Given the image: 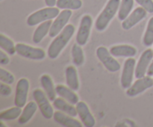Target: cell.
Instances as JSON below:
<instances>
[{
	"label": "cell",
	"instance_id": "cell-34",
	"mask_svg": "<svg viewBox=\"0 0 153 127\" xmlns=\"http://www.w3.org/2000/svg\"><path fill=\"white\" fill-rule=\"evenodd\" d=\"M45 3L48 7H54L56 4L57 0H45Z\"/></svg>",
	"mask_w": 153,
	"mask_h": 127
},
{
	"label": "cell",
	"instance_id": "cell-19",
	"mask_svg": "<svg viewBox=\"0 0 153 127\" xmlns=\"http://www.w3.org/2000/svg\"><path fill=\"white\" fill-rule=\"evenodd\" d=\"M40 84L46 92L49 101L53 102L56 99V91L54 87L53 82L49 75H43L40 78Z\"/></svg>",
	"mask_w": 153,
	"mask_h": 127
},
{
	"label": "cell",
	"instance_id": "cell-7",
	"mask_svg": "<svg viewBox=\"0 0 153 127\" xmlns=\"http://www.w3.org/2000/svg\"><path fill=\"white\" fill-rule=\"evenodd\" d=\"M92 24L93 19L90 15H85L82 18L76 37V42L80 46H85L88 42L91 34Z\"/></svg>",
	"mask_w": 153,
	"mask_h": 127
},
{
	"label": "cell",
	"instance_id": "cell-1",
	"mask_svg": "<svg viewBox=\"0 0 153 127\" xmlns=\"http://www.w3.org/2000/svg\"><path fill=\"white\" fill-rule=\"evenodd\" d=\"M75 32V27L72 24L67 25L51 43L48 49V56L51 59L58 58L61 51L67 45Z\"/></svg>",
	"mask_w": 153,
	"mask_h": 127
},
{
	"label": "cell",
	"instance_id": "cell-20",
	"mask_svg": "<svg viewBox=\"0 0 153 127\" xmlns=\"http://www.w3.org/2000/svg\"><path fill=\"white\" fill-rule=\"evenodd\" d=\"M66 82L70 89L76 91L79 88V82L76 69L73 66H68L66 68Z\"/></svg>",
	"mask_w": 153,
	"mask_h": 127
},
{
	"label": "cell",
	"instance_id": "cell-2",
	"mask_svg": "<svg viewBox=\"0 0 153 127\" xmlns=\"http://www.w3.org/2000/svg\"><path fill=\"white\" fill-rule=\"evenodd\" d=\"M120 0H109L105 8L96 20L95 27L98 31H102L108 27L120 7Z\"/></svg>",
	"mask_w": 153,
	"mask_h": 127
},
{
	"label": "cell",
	"instance_id": "cell-28",
	"mask_svg": "<svg viewBox=\"0 0 153 127\" xmlns=\"http://www.w3.org/2000/svg\"><path fill=\"white\" fill-rule=\"evenodd\" d=\"M143 43L146 46H150L153 44V16L148 22L146 30L143 36Z\"/></svg>",
	"mask_w": 153,
	"mask_h": 127
},
{
	"label": "cell",
	"instance_id": "cell-8",
	"mask_svg": "<svg viewBox=\"0 0 153 127\" xmlns=\"http://www.w3.org/2000/svg\"><path fill=\"white\" fill-rule=\"evenodd\" d=\"M72 16V11L69 9H64L57 16L56 19L52 22V26L49 30V35L50 37H54L58 35L66 26L68 21Z\"/></svg>",
	"mask_w": 153,
	"mask_h": 127
},
{
	"label": "cell",
	"instance_id": "cell-32",
	"mask_svg": "<svg viewBox=\"0 0 153 127\" xmlns=\"http://www.w3.org/2000/svg\"><path fill=\"white\" fill-rule=\"evenodd\" d=\"M10 62L8 56L3 51H0V63L1 65H6Z\"/></svg>",
	"mask_w": 153,
	"mask_h": 127
},
{
	"label": "cell",
	"instance_id": "cell-13",
	"mask_svg": "<svg viewBox=\"0 0 153 127\" xmlns=\"http://www.w3.org/2000/svg\"><path fill=\"white\" fill-rule=\"evenodd\" d=\"M146 10L143 7H137L134 9L128 17L122 22V28L124 30H129L137 25L146 16Z\"/></svg>",
	"mask_w": 153,
	"mask_h": 127
},
{
	"label": "cell",
	"instance_id": "cell-22",
	"mask_svg": "<svg viewBox=\"0 0 153 127\" xmlns=\"http://www.w3.org/2000/svg\"><path fill=\"white\" fill-rule=\"evenodd\" d=\"M37 107H38V105H37V102H34L32 101L29 102L25 106L23 111H22V114L19 116V120H18L19 123L21 125L27 123L31 119V117L34 116V113L37 111Z\"/></svg>",
	"mask_w": 153,
	"mask_h": 127
},
{
	"label": "cell",
	"instance_id": "cell-23",
	"mask_svg": "<svg viewBox=\"0 0 153 127\" xmlns=\"http://www.w3.org/2000/svg\"><path fill=\"white\" fill-rule=\"evenodd\" d=\"M134 6V0H122L118 12V19L123 21L128 16Z\"/></svg>",
	"mask_w": 153,
	"mask_h": 127
},
{
	"label": "cell",
	"instance_id": "cell-24",
	"mask_svg": "<svg viewBox=\"0 0 153 127\" xmlns=\"http://www.w3.org/2000/svg\"><path fill=\"white\" fill-rule=\"evenodd\" d=\"M72 57H73V62L77 67H80L83 64L85 61L84 52L80 45L75 43L72 47Z\"/></svg>",
	"mask_w": 153,
	"mask_h": 127
},
{
	"label": "cell",
	"instance_id": "cell-21",
	"mask_svg": "<svg viewBox=\"0 0 153 127\" xmlns=\"http://www.w3.org/2000/svg\"><path fill=\"white\" fill-rule=\"evenodd\" d=\"M52 22H53L51 19H49V20H46L45 22H41L39 25V26L36 28L34 34H33L32 40L34 43L37 44V43L41 42V40L45 37V36L49 32Z\"/></svg>",
	"mask_w": 153,
	"mask_h": 127
},
{
	"label": "cell",
	"instance_id": "cell-3",
	"mask_svg": "<svg viewBox=\"0 0 153 127\" xmlns=\"http://www.w3.org/2000/svg\"><path fill=\"white\" fill-rule=\"evenodd\" d=\"M60 13L58 7H47L40 9L31 13L27 19V24L29 26H34L46 20L52 19L57 17Z\"/></svg>",
	"mask_w": 153,
	"mask_h": 127
},
{
	"label": "cell",
	"instance_id": "cell-26",
	"mask_svg": "<svg viewBox=\"0 0 153 127\" xmlns=\"http://www.w3.org/2000/svg\"><path fill=\"white\" fill-rule=\"evenodd\" d=\"M0 46L10 55H14L15 52H16V46L13 42L3 34H0Z\"/></svg>",
	"mask_w": 153,
	"mask_h": 127
},
{
	"label": "cell",
	"instance_id": "cell-4",
	"mask_svg": "<svg viewBox=\"0 0 153 127\" xmlns=\"http://www.w3.org/2000/svg\"><path fill=\"white\" fill-rule=\"evenodd\" d=\"M33 97L37 102L42 115L46 119H51L53 117V108L49 103V100L46 97L44 93L40 89H35L33 91Z\"/></svg>",
	"mask_w": 153,
	"mask_h": 127
},
{
	"label": "cell",
	"instance_id": "cell-27",
	"mask_svg": "<svg viewBox=\"0 0 153 127\" xmlns=\"http://www.w3.org/2000/svg\"><path fill=\"white\" fill-rule=\"evenodd\" d=\"M22 111L20 107H13L7 110L4 111L0 114V119L1 120H12L19 117L22 114Z\"/></svg>",
	"mask_w": 153,
	"mask_h": 127
},
{
	"label": "cell",
	"instance_id": "cell-9",
	"mask_svg": "<svg viewBox=\"0 0 153 127\" xmlns=\"http://www.w3.org/2000/svg\"><path fill=\"white\" fill-rule=\"evenodd\" d=\"M135 64L136 60L133 58H128L126 60L123 65V69L122 76H121V85L123 88L127 89L130 88L132 82L133 76L135 71Z\"/></svg>",
	"mask_w": 153,
	"mask_h": 127
},
{
	"label": "cell",
	"instance_id": "cell-25",
	"mask_svg": "<svg viewBox=\"0 0 153 127\" xmlns=\"http://www.w3.org/2000/svg\"><path fill=\"white\" fill-rule=\"evenodd\" d=\"M56 5L60 9L78 10L82 6V0H57Z\"/></svg>",
	"mask_w": 153,
	"mask_h": 127
},
{
	"label": "cell",
	"instance_id": "cell-11",
	"mask_svg": "<svg viewBox=\"0 0 153 127\" xmlns=\"http://www.w3.org/2000/svg\"><path fill=\"white\" fill-rule=\"evenodd\" d=\"M29 89V82L28 79L22 78L16 84V94H15L14 104L16 106L22 108L25 105Z\"/></svg>",
	"mask_w": 153,
	"mask_h": 127
},
{
	"label": "cell",
	"instance_id": "cell-30",
	"mask_svg": "<svg viewBox=\"0 0 153 127\" xmlns=\"http://www.w3.org/2000/svg\"><path fill=\"white\" fill-rule=\"evenodd\" d=\"M141 7L149 13H153V1L152 0H135Z\"/></svg>",
	"mask_w": 153,
	"mask_h": 127
},
{
	"label": "cell",
	"instance_id": "cell-35",
	"mask_svg": "<svg viewBox=\"0 0 153 127\" xmlns=\"http://www.w3.org/2000/svg\"><path fill=\"white\" fill-rule=\"evenodd\" d=\"M0 1H1V0H0Z\"/></svg>",
	"mask_w": 153,
	"mask_h": 127
},
{
	"label": "cell",
	"instance_id": "cell-33",
	"mask_svg": "<svg viewBox=\"0 0 153 127\" xmlns=\"http://www.w3.org/2000/svg\"><path fill=\"white\" fill-rule=\"evenodd\" d=\"M146 74L149 76H153V60L152 62L149 64V67H148L147 72H146Z\"/></svg>",
	"mask_w": 153,
	"mask_h": 127
},
{
	"label": "cell",
	"instance_id": "cell-6",
	"mask_svg": "<svg viewBox=\"0 0 153 127\" xmlns=\"http://www.w3.org/2000/svg\"><path fill=\"white\" fill-rule=\"evenodd\" d=\"M16 51L18 55L28 59L43 60L46 57V53L43 49L24 43H17L16 45Z\"/></svg>",
	"mask_w": 153,
	"mask_h": 127
},
{
	"label": "cell",
	"instance_id": "cell-5",
	"mask_svg": "<svg viewBox=\"0 0 153 127\" xmlns=\"http://www.w3.org/2000/svg\"><path fill=\"white\" fill-rule=\"evenodd\" d=\"M97 55L99 60L108 71L115 73L120 69V64L112 57L110 51L108 50L107 48L105 46H100L97 48Z\"/></svg>",
	"mask_w": 153,
	"mask_h": 127
},
{
	"label": "cell",
	"instance_id": "cell-16",
	"mask_svg": "<svg viewBox=\"0 0 153 127\" xmlns=\"http://www.w3.org/2000/svg\"><path fill=\"white\" fill-rule=\"evenodd\" d=\"M54 120L56 123L66 127H82V124L71 116H67L61 111H55L53 115Z\"/></svg>",
	"mask_w": 153,
	"mask_h": 127
},
{
	"label": "cell",
	"instance_id": "cell-17",
	"mask_svg": "<svg viewBox=\"0 0 153 127\" xmlns=\"http://www.w3.org/2000/svg\"><path fill=\"white\" fill-rule=\"evenodd\" d=\"M72 105L73 104L70 103L69 102H66L64 99L63 100L62 97L61 98H56L53 101V105L55 108L61 111L64 112V113L73 117H76L78 114L77 109H76V107L75 108Z\"/></svg>",
	"mask_w": 153,
	"mask_h": 127
},
{
	"label": "cell",
	"instance_id": "cell-10",
	"mask_svg": "<svg viewBox=\"0 0 153 127\" xmlns=\"http://www.w3.org/2000/svg\"><path fill=\"white\" fill-rule=\"evenodd\" d=\"M153 86V79L151 76H144L140 79H137V80L128 88L126 91V94L130 97H135L144 92L146 90L152 88Z\"/></svg>",
	"mask_w": 153,
	"mask_h": 127
},
{
	"label": "cell",
	"instance_id": "cell-18",
	"mask_svg": "<svg viewBox=\"0 0 153 127\" xmlns=\"http://www.w3.org/2000/svg\"><path fill=\"white\" fill-rule=\"evenodd\" d=\"M55 91L58 95L62 97L63 99L67 100L70 103L73 105H76L79 102V97L76 94H75L72 89L70 88H66L65 86L61 85H58L55 87Z\"/></svg>",
	"mask_w": 153,
	"mask_h": 127
},
{
	"label": "cell",
	"instance_id": "cell-14",
	"mask_svg": "<svg viewBox=\"0 0 153 127\" xmlns=\"http://www.w3.org/2000/svg\"><path fill=\"white\" fill-rule=\"evenodd\" d=\"M78 114L82 120V123L86 127H93L96 123L94 116L90 111V109L87 104L84 102H78L76 104Z\"/></svg>",
	"mask_w": 153,
	"mask_h": 127
},
{
	"label": "cell",
	"instance_id": "cell-31",
	"mask_svg": "<svg viewBox=\"0 0 153 127\" xmlns=\"http://www.w3.org/2000/svg\"><path fill=\"white\" fill-rule=\"evenodd\" d=\"M11 88L8 86L7 84L1 82V83L0 84V94H1V95L4 96V97H8L11 94Z\"/></svg>",
	"mask_w": 153,
	"mask_h": 127
},
{
	"label": "cell",
	"instance_id": "cell-29",
	"mask_svg": "<svg viewBox=\"0 0 153 127\" xmlns=\"http://www.w3.org/2000/svg\"><path fill=\"white\" fill-rule=\"evenodd\" d=\"M0 79L4 83L7 84V85H11L14 82V76L7 70L0 68Z\"/></svg>",
	"mask_w": 153,
	"mask_h": 127
},
{
	"label": "cell",
	"instance_id": "cell-12",
	"mask_svg": "<svg viewBox=\"0 0 153 127\" xmlns=\"http://www.w3.org/2000/svg\"><path fill=\"white\" fill-rule=\"evenodd\" d=\"M152 49H148L142 53L135 68V71H134V76H135L136 79H137L144 77L145 74L147 72L148 67H149L151 61H152Z\"/></svg>",
	"mask_w": 153,
	"mask_h": 127
},
{
	"label": "cell",
	"instance_id": "cell-15",
	"mask_svg": "<svg viewBox=\"0 0 153 127\" xmlns=\"http://www.w3.org/2000/svg\"><path fill=\"white\" fill-rule=\"evenodd\" d=\"M110 52L114 57H131L135 56L137 49L130 45H117L112 46L110 49Z\"/></svg>",
	"mask_w": 153,
	"mask_h": 127
}]
</instances>
